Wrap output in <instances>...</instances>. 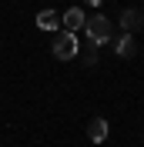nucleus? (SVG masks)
<instances>
[{
    "mask_svg": "<svg viewBox=\"0 0 144 147\" xmlns=\"http://www.w3.org/2000/svg\"><path fill=\"white\" fill-rule=\"evenodd\" d=\"M54 57L57 60H74V57L81 54V40H77V34L74 30H64V34H57L54 37Z\"/></svg>",
    "mask_w": 144,
    "mask_h": 147,
    "instance_id": "1",
    "label": "nucleus"
},
{
    "mask_svg": "<svg viewBox=\"0 0 144 147\" xmlns=\"http://www.w3.org/2000/svg\"><path fill=\"white\" fill-rule=\"evenodd\" d=\"M84 34H87V40H94V44H107L111 40V20L104 17V13H97V17H87L84 20Z\"/></svg>",
    "mask_w": 144,
    "mask_h": 147,
    "instance_id": "2",
    "label": "nucleus"
},
{
    "mask_svg": "<svg viewBox=\"0 0 144 147\" xmlns=\"http://www.w3.org/2000/svg\"><path fill=\"white\" fill-rule=\"evenodd\" d=\"M84 20H87V13H84L81 7H67L64 10V17H60V24H64V30H84Z\"/></svg>",
    "mask_w": 144,
    "mask_h": 147,
    "instance_id": "3",
    "label": "nucleus"
},
{
    "mask_svg": "<svg viewBox=\"0 0 144 147\" xmlns=\"http://www.w3.org/2000/svg\"><path fill=\"white\" fill-rule=\"evenodd\" d=\"M87 137L94 140V144H104V140H107V120H104V117H94L87 124Z\"/></svg>",
    "mask_w": 144,
    "mask_h": 147,
    "instance_id": "4",
    "label": "nucleus"
},
{
    "mask_svg": "<svg viewBox=\"0 0 144 147\" xmlns=\"http://www.w3.org/2000/svg\"><path fill=\"white\" fill-rule=\"evenodd\" d=\"M114 50H117V57L131 60V57H134V50H137V44H134V34H121V37H117V44H114Z\"/></svg>",
    "mask_w": 144,
    "mask_h": 147,
    "instance_id": "5",
    "label": "nucleus"
},
{
    "mask_svg": "<svg viewBox=\"0 0 144 147\" xmlns=\"http://www.w3.org/2000/svg\"><path fill=\"white\" fill-rule=\"evenodd\" d=\"M37 27L40 30H57L60 27V17H57L54 10H40V13H37Z\"/></svg>",
    "mask_w": 144,
    "mask_h": 147,
    "instance_id": "6",
    "label": "nucleus"
},
{
    "mask_svg": "<svg viewBox=\"0 0 144 147\" xmlns=\"http://www.w3.org/2000/svg\"><path fill=\"white\" fill-rule=\"evenodd\" d=\"M141 24H144V20H141L137 10H124V13H121V27H124V34H134Z\"/></svg>",
    "mask_w": 144,
    "mask_h": 147,
    "instance_id": "7",
    "label": "nucleus"
},
{
    "mask_svg": "<svg viewBox=\"0 0 144 147\" xmlns=\"http://www.w3.org/2000/svg\"><path fill=\"white\" fill-rule=\"evenodd\" d=\"M84 64H87V67H90V64H97V44H94V40L84 47Z\"/></svg>",
    "mask_w": 144,
    "mask_h": 147,
    "instance_id": "8",
    "label": "nucleus"
},
{
    "mask_svg": "<svg viewBox=\"0 0 144 147\" xmlns=\"http://www.w3.org/2000/svg\"><path fill=\"white\" fill-rule=\"evenodd\" d=\"M87 3H94V7H97V3H104V0H87Z\"/></svg>",
    "mask_w": 144,
    "mask_h": 147,
    "instance_id": "9",
    "label": "nucleus"
}]
</instances>
